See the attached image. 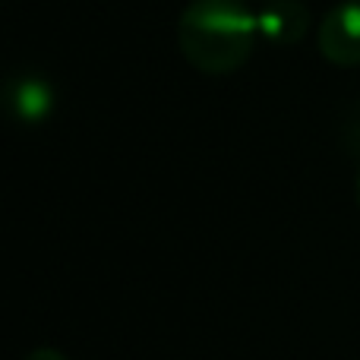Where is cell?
Returning <instances> with one entry per match:
<instances>
[{"instance_id":"cell-1","label":"cell","mask_w":360,"mask_h":360,"mask_svg":"<svg viewBox=\"0 0 360 360\" xmlns=\"http://www.w3.org/2000/svg\"><path fill=\"white\" fill-rule=\"evenodd\" d=\"M259 22L243 0H190L177 19V44L193 70L228 76L253 54Z\"/></svg>"},{"instance_id":"cell-2","label":"cell","mask_w":360,"mask_h":360,"mask_svg":"<svg viewBox=\"0 0 360 360\" xmlns=\"http://www.w3.org/2000/svg\"><path fill=\"white\" fill-rule=\"evenodd\" d=\"M319 54L335 67H360V0L335 4L319 22Z\"/></svg>"},{"instance_id":"cell-3","label":"cell","mask_w":360,"mask_h":360,"mask_svg":"<svg viewBox=\"0 0 360 360\" xmlns=\"http://www.w3.org/2000/svg\"><path fill=\"white\" fill-rule=\"evenodd\" d=\"M4 105L16 124L38 127L54 111V89L35 73H16L4 86Z\"/></svg>"},{"instance_id":"cell-4","label":"cell","mask_w":360,"mask_h":360,"mask_svg":"<svg viewBox=\"0 0 360 360\" xmlns=\"http://www.w3.org/2000/svg\"><path fill=\"white\" fill-rule=\"evenodd\" d=\"M259 22V35L269 44H297L307 35V22H310V10L304 6V0H266L256 13Z\"/></svg>"},{"instance_id":"cell-5","label":"cell","mask_w":360,"mask_h":360,"mask_svg":"<svg viewBox=\"0 0 360 360\" xmlns=\"http://www.w3.org/2000/svg\"><path fill=\"white\" fill-rule=\"evenodd\" d=\"M22 360H70L63 351H57V348H35L32 354H25Z\"/></svg>"},{"instance_id":"cell-6","label":"cell","mask_w":360,"mask_h":360,"mask_svg":"<svg viewBox=\"0 0 360 360\" xmlns=\"http://www.w3.org/2000/svg\"><path fill=\"white\" fill-rule=\"evenodd\" d=\"M357 199H360V174H357Z\"/></svg>"}]
</instances>
